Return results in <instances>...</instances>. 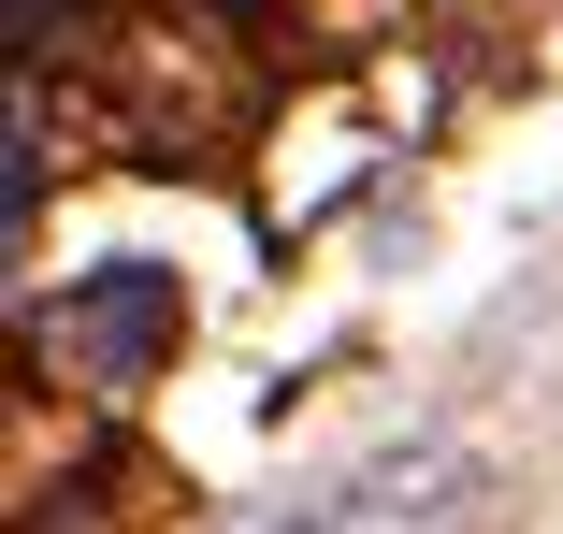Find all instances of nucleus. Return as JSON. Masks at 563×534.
<instances>
[{
    "label": "nucleus",
    "instance_id": "nucleus-1",
    "mask_svg": "<svg viewBox=\"0 0 563 534\" xmlns=\"http://www.w3.org/2000/svg\"><path fill=\"white\" fill-rule=\"evenodd\" d=\"M463 491H477L463 448H448V434H405V448H362L347 477L261 505L246 534H448V520H463Z\"/></svg>",
    "mask_w": 563,
    "mask_h": 534
},
{
    "label": "nucleus",
    "instance_id": "nucleus-2",
    "mask_svg": "<svg viewBox=\"0 0 563 534\" xmlns=\"http://www.w3.org/2000/svg\"><path fill=\"white\" fill-rule=\"evenodd\" d=\"M159 347H174V275H101V289L73 303V361H87L101 390H131Z\"/></svg>",
    "mask_w": 563,
    "mask_h": 534
}]
</instances>
